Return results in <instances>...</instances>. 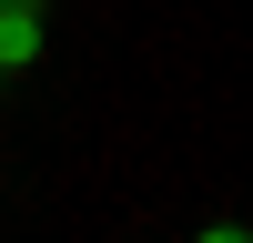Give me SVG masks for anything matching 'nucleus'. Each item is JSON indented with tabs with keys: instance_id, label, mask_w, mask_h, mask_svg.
<instances>
[{
	"instance_id": "obj_1",
	"label": "nucleus",
	"mask_w": 253,
	"mask_h": 243,
	"mask_svg": "<svg viewBox=\"0 0 253 243\" xmlns=\"http://www.w3.org/2000/svg\"><path fill=\"white\" fill-rule=\"evenodd\" d=\"M41 51V0H0V61H31Z\"/></svg>"
},
{
	"instance_id": "obj_2",
	"label": "nucleus",
	"mask_w": 253,
	"mask_h": 243,
	"mask_svg": "<svg viewBox=\"0 0 253 243\" xmlns=\"http://www.w3.org/2000/svg\"><path fill=\"white\" fill-rule=\"evenodd\" d=\"M193 243H253V233H243V223H213V233H193Z\"/></svg>"
},
{
	"instance_id": "obj_3",
	"label": "nucleus",
	"mask_w": 253,
	"mask_h": 243,
	"mask_svg": "<svg viewBox=\"0 0 253 243\" xmlns=\"http://www.w3.org/2000/svg\"><path fill=\"white\" fill-rule=\"evenodd\" d=\"M0 71H10V61H0Z\"/></svg>"
}]
</instances>
